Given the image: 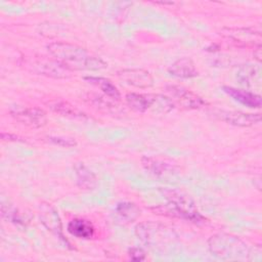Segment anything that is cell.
<instances>
[{
  "instance_id": "obj_1",
  "label": "cell",
  "mask_w": 262,
  "mask_h": 262,
  "mask_svg": "<svg viewBox=\"0 0 262 262\" xmlns=\"http://www.w3.org/2000/svg\"><path fill=\"white\" fill-rule=\"evenodd\" d=\"M53 58L68 71H97L104 69L106 63L99 57L91 55L86 49L68 42H52L47 45Z\"/></svg>"
},
{
  "instance_id": "obj_2",
  "label": "cell",
  "mask_w": 262,
  "mask_h": 262,
  "mask_svg": "<svg viewBox=\"0 0 262 262\" xmlns=\"http://www.w3.org/2000/svg\"><path fill=\"white\" fill-rule=\"evenodd\" d=\"M209 250L212 255L221 260L244 261L251 254L248 245L239 237L228 233H217L208 241Z\"/></svg>"
},
{
  "instance_id": "obj_3",
  "label": "cell",
  "mask_w": 262,
  "mask_h": 262,
  "mask_svg": "<svg viewBox=\"0 0 262 262\" xmlns=\"http://www.w3.org/2000/svg\"><path fill=\"white\" fill-rule=\"evenodd\" d=\"M162 193L168 203L164 207H160L157 211L164 215L182 218L194 223L202 222L204 217L195 209L192 201L187 196L173 189H163Z\"/></svg>"
},
{
  "instance_id": "obj_4",
  "label": "cell",
  "mask_w": 262,
  "mask_h": 262,
  "mask_svg": "<svg viewBox=\"0 0 262 262\" xmlns=\"http://www.w3.org/2000/svg\"><path fill=\"white\" fill-rule=\"evenodd\" d=\"M135 234L138 239L151 249H163L174 244L177 235L174 230L167 225L147 221L136 225Z\"/></svg>"
},
{
  "instance_id": "obj_5",
  "label": "cell",
  "mask_w": 262,
  "mask_h": 262,
  "mask_svg": "<svg viewBox=\"0 0 262 262\" xmlns=\"http://www.w3.org/2000/svg\"><path fill=\"white\" fill-rule=\"evenodd\" d=\"M126 102L132 110L139 113L149 110L156 113H168L174 107L170 97L152 93H128Z\"/></svg>"
},
{
  "instance_id": "obj_6",
  "label": "cell",
  "mask_w": 262,
  "mask_h": 262,
  "mask_svg": "<svg viewBox=\"0 0 262 262\" xmlns=\"http://www.w3.org/2000/svg\"><path fill=\"white\" fill-rule=\"evenodd\" d=\"M214 117L226 122L227 124L238 127H250L258 124L261 121L260 114H250L237 111H226L216 108L213 112Z\"/></svg>"
},
{
  "instance_id": "obj_7",
  "label": "cell",
  "mask_w": 262,
  "mask_h": 262,
  "mask_svg": "<svg viewBox=\"0 0 262 262\" xmlns=\"http://www.w3.org/2000/svg\"><path fill=\"white\" fill-rule=\"evenodd\" d=\"M166 91L170 94L174 101L179 103L182 107L188 110H198L206 104V101L201 96L182 86L170 85L166 87Z\"/></svg>"
},
{
  "instance_id": "obj_8",
  "label": "cell",
  "mask_w": 262,
  "mask_h": 262,
  "mask_svg": "<svg viewBox=\"0 0 262 262\" xmlns=\"http://www.w3.org/2000/svg\"><path fill=\"white\" fill-rule=\"evenodd\" d=\"M10 114L17 122L33 128L42 127L47 121L46 113L38 107H18L11 110Z\"/></svg>"
},
{
  "instance_id": "obj_9",
  "label": "cell",
  "mask_w": 262,
  "mask_h": 262,
  "mask_svg": "<svg viewBox=\"0 0 262 262\" xmlns=\"http://www.w3.org/2000/svg\"><path fill=\"white\" fill-rule=\"evenodd\" d=\"M118 77L126 84L138 88H148L154 84V79L150 73L141 69L120 71L118 72Z\"/></svg>"
},
{
  "instance_id": "obj_10",
  "label": "cell",
  "mask_w": 262,
  "mask_h": 262,
  "mask_svg": "<svg viewBox=\"0 0 262 262\" xmlns=\"http://www.w3.org/2000/svg\"><path fill=\"white\" fill-rule=\"evenodd\" d=\"M141 164L148 173L164 180L171 179L176 175V170L174 166L158 159L143 157L141 159Z\"/></svg>"
},
{
  "instance_id": "obj_11",
  "label": "cell",
  "mask_w": 262,
  "mask_h": 262,
  "mask_svg": "<svg viewBox=\"0 0 262 262\" xmlns=\"http://www.w3.org/2000/svg\"><path fill=\"white\" fill-rule=\"evenodd\" d=\"M31 67L33 71L39 75H44L56 79L68 77V70L60 66L55 59L49 60L46 58H37L32 61Z\"/></svg>"
},
{
  "instance_id": "obj_12",
  "label": "cell",
  "mask_w": 262,
  "mask_h": 262,
  "mask_svg": "<svg viewBox=\"0 0 262 262\" xmlns=\"http://www.w3.org/2000/svg\"><path fill=\"white\" fill-rule=\"evenodd\" d=\"M223 91L228 94L235 101L249 107H260L261 106V96L253 93L251 91L237 89L230 86H223Z\"/></svg>"
},
{
  "instance_id": "obj_13",
  "label": "cell",
  "mask_w": 262,
  "mask_h": 262,
  "mask_svg": "<svg viewBox=\"0 0 262 262\" xmlns=\"http://www.w3.org/2000/svg\"><path fill=\"white\" fill-rule=\"evenodd\" d=\"M40 218L42 223L48 230L62 237L61 222L57 212L50 205H42L40 207Z\"/></svg>"
},
{
  "instance_id": "obj_14",
  "label": "cell",
  "mask_w": 262,
  "mask_h": 262,
  "mask_svg": "<svg viewBox=\"0 0 262 262\" xmlns=\"http://www.w3.org/2000/svg\"><path fill=\"white\" fill-rule=\"evenodd\" d=\"M168 72L177 78L188 79L198 76V71L190 58L182 57L174 61L168 69Z\"/></svg>"
},
{
  "instance_id": "obj_15",
  "label": "cell",
  "mask_w": 262,
  "mask_h": 262,
  "mask_svg": "<svg viewBox=\"0 0 262 262\" xmlns=\"http://www.w3.org/2000/svg\"><path fill=\"white\" fill-rule=\"evenodd\" d=\"M237 79L247 87L258 88L261 85V70L260 67L254 64H247L239 69Z\"/></svg>"
},
{
  "instance_id": "obj_16",
  "label": "cell",
  "mask_w": 262,
  "mask_h": 262,
  "mask_svg": "<svg viewBox=\"0 0 262 262\" xmlns=\"http://www.w3.org/2000/svg\"><path fill=\"white\" fill-rule=\"evenodd\" d=\"M68 231L78 238H91L94 234L92 223L83 218H75L68 224Z\"/></svg>"
},
{
  "instance_id": "obj_17",
  "label": "cell",
  "mask_w": 262,
  "mask_h": 262,
  "mask_svg": "<svg viewBox=\"0 0 262 262\" xmlns=\"http://www.w3.org/2000/svg\"><path fill=\"white\" fill-rule=\"evenodd\" d=\"M74 169L80 187L84 189H93L96 186V177L87 166L83 163H76Z\"/></svg>"
},
{
  "instance_id": "obj_18",
  "label": "cell",
  "mask_w": 262,
  "mask_h": 262,
  "mask_svg": "<svg viewBox=\"0 0 262 262\" xmlns=\"http://www.w3.org/2000/svg\"><path fill=\"white\" fill-rule=\"evenodd\" d=\"M49 107L57 113L60 114L61 116L70 117V118H76V119H85L87 118V115L80 111L78 107L75 105L71 104L68 101H62V100H54L49 103Z\"/></svg>"
},
{
  "instance_id": "obj_19",
  "label": "cell",
  "mask_w": 262,
  "mask_h": 262,
  "mask_svg": "<svg viewBox=\"0 0 262 262\" xmlns=\"http://www.w3.org/2000/svg\"><path fill=\"white\" fill-rule=\"evenodd\" d=\"M116 215L120 221L124 223H130L137 219L140 215L139 208L130 202H122L116 206Z\"/></svg>"
},
{
  "instance_id": "obj_20",
  "label": "cell",
  "mask_w": 262,
  "mask_h": 262,
  "mask_svg": "<svg viewBox=\"0 0 262 262\" xmlns=\"http://www.w3.org/2000/svg\"><path fill=\"white\" fill-rule=\"evenodd\" d=\"M84 79L88 83L99 87V89L110 98L116 99V100L120 99V97H121L120 91L110 80H107L105 78H101V77H85Z\"/></svg>"
},
{
  "instance_id": "obj_21",
  "label": "cell",
  "mask_w": 262,
  "mask_h": 262,
  "mask_svg": "<svg viewBox=\"0 0 262 262\" xmlns=\"http://www.w3.org/2000/svg\"><path fill=\"white\" fill-rule=\"evenodd\" d=\"M1 212H2V217L6 218L8 221L16 224H24V219L20 215V213L18 212V210L14 207H12L11 205H5L2 204L1 206Z\"/></svg>"
},
{
  "instance_id": "obj_22",
  "label": "cell",
  "mask_w": 262,
  "mask_h": 262,
  "mask_svg": "<svg viewBox=\"0 0 262 262\" xmlns=\"http://www.w3.org/2000/svg\"><path fill=\"white\" fill-rule=\"evenodd\" d=\"M255 32L246 29H228L224 35L230 39L238 42H249L252 37H254Z\"/></svg>"
},
{
  "instance_id": "obj_23",
  "label": "cell",
  "mask_w": 262,
  "mask_h": 262,
  "mask_svg": "<svg viewBox=\"0 0 262 262\" xmlns=\"http://www.w3.org/2000/svg\"><path fill=\"white\" fill-rule=\"evenodd\" d=\"M48 139L50 142L60 145V146L71 147V146L76 145V141L72 138H66V137H60V136H50V137H48Z\"/></svg>"
},
{
  "instance_id": "obj_24",
  "label": "cell",
  "mask_w": 262,
  "mask_h": 262,
  "mask_svg": "<svg viewBox=\"0 0 262 262\" xmlns=\"http://www.w3.org/2000/svg\"><path fill=\"white\" fill-rule=\"evenodd\" d=\"M128 255L134 261H142L145 258V253L140 248H131L128 252Z\"/></svg>"
}]
</instances>
